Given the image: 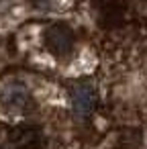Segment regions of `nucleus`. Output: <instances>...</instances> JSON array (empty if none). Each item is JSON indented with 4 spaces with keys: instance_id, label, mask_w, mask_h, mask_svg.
<instances>
[{
    "instance_id": "nucleus-1",
    "label": "nucleus",
    "mask_w": 147,
    "mask_h": 149,
    "mask_svg": "<svg viewBox=\"0 0 147 149\" xmlns=\"http://www.w3.org/2000/svg\"><path fill=\"white\" fill-rule=\"evenodd\" d=\"M45 47L57 57L68 55L74 49V33L65 25H51L45 31Z\"/></svg>"
},
{
    "instance_id": "nucleus-2",
    "label": "nucleus",
    "mask_w": 147,
    "mask_h": 149,
    "mask_svg": "<svg viewBox=\"0 0 147 149\" xmlns=\"http://www.w3.org/2000/svg\"><path fill=\"white\" fill-rule=\"evenodd\" d=\"M94 102H96V96L88 84H82L72 92V106L78 116H88L94 108Z\"/></svg>"
},
{
    "instance_id": "nucleus-4",
    "label": "nucleus",
    "mask_w": 147,
    "mask_h": 149,
    "mask_svg": "<svg viewBox=\"0 0 147 149\" xmlns=\"http://www.w3.org/2000/svg\"><path fill=\"white\" fill-rule=\"evenodd\" d=\"M35 4L39 8H53L57 4V0H35Z\"/></svg>"
},
{
    "instance_id": "nucleus-3",
    "label": "nucleus",
    "mask_w": 147,
    "mask_h": 149,
    "mask_svg": "<svg viewBox=\"0 0 147 149\" xmlns=\"http://www.w3.org/2000/svg\"><path fill=\"white\" fill-rule=\"evenodd\" d=\"M0 102L6 108H13V110L25 108L29 104V92L21 84H8L0 90Z\"/></svg>"
}]
</instances>
